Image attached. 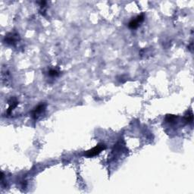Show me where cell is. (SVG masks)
<instances>
[{
    "label": "cell",
    "mask_w": 194,
    "mask_h": 194,
    "mask_svg": "<svg viewBox=\"0 0 194 194\" xmlns=\"http://www.w3.org/2000/svg\"><path fill=\"white\" fill-rule=\"evenodd\" d=\"M48 75L52 77H57L58 75H59V72H58V71H56V70L52 69L48 71Z\"/></svg>",
    "instance_id": "obj_8"
},
{
    "label": "cell",
    "mask_w": 194,
    "mask_h": 194,
    "mask_svg": "<svg viewBox=\"0 0 194 194\" xmlns=\"http://www.w3.org/2000/svg\"><path fill=\"white\" fill-rule=\"evenodd\" d=\"M143 21L144 15L142 14V15H138V16H137L135 18H133V19L130 21L129 24H128V27H129V28H131V29L132 30L136 29V28H137L138 27H139L140 24H141Z\"/></svg>",
    "instance_id": "obj_2"
},
{
    "label": "cell",
    "mask_w": 194,
    "mask_h": 194,
    "mask_svg": "<svg viewBox=\"0 0 194 194\" xmlns=\"http://www.w3.org/2000/svg\"><path fill=\"white\" fill-rule=\"evenodd\" d=\"M8 104H9V107H8V110H7L6 114L8 115H11V112H12V110H14V108L17 107L18 102L15 99H11V100L8 102Z\"/></svg>",
    "instance_id": "obj_5"
},
{
    "label": "cell",
    "mask_w": 194,
    "mask_h": 194,
    "mask_svg": "<svg viewBox=\"0 0 194 194\" xmlns=\"http://www.w3.org/2000/svg\"><path fill=\"white\" fill-rule=\"evenodd\" d=\"M46 105L45 103H41L36 107L34 110L32 111L33 118H35V119H37V117L39 116L40 115H41L42 113H43L46 110Z\"/></svg>",
    "instance_id": "obj_3"
},
{
    "label": "cell",
    "mask_w": 194,
    "mask_h": 194,
    "mask_svg": "<svg viewBox=\"0 0 194 194\" xmlns=\"http://www.w3.org/2000/svg\"><path fill=\"white\" fill-rule=\"evenodd\" d=\"M185 121L187 123H192L193 121V113L190 112V114H188L186 116L184 117Z\"/></svg>",
    "instance_id": "obj_7"
},
{
    "label": "cell",
    "mask_w": 194,
    "mask_h": 194,
    "mask_svg": "<svg viewBox=\"0 0 194 194\" xmlns=\"http://www.w3.org/2000/svg\"><path fill=\"white\" fill-rule=\"evenodd\" d=\"M106 149V146L103 143H99L98 145H96L95 147H93V149H90V150L87 151L84 155H86L87 157H93L96 155H99L102 151L105 150Z\"/></svg>",
    "instance_id": "obj_1"
},
{
    "label": "cell",
    "mask_w": 194,
    "mask_h": 194,
    "mask_svg": "<svg viewBox=\"0 0 194 194\" xmlns=\"http://www.w3.org/2000/svg\"><path fill=\"white\" fill-rule=\"evenodd\" d=\"M18 34L11 33V34H8V35L5 36V41L8 44H11V45H12V44L15 43V42L18 40Z\"/></svg>",
    "instance_id": "obj_4"
},
{
    "label": "cell",
    "mask_w": 194,
    "mask_h": 194,
    "mask_svg": "<svg viewBox=\"0 0 194 194\" xmlns=\"http://www.w3.org/2000/svg\"><path fill=\"white\" fill-rule=\"evenodd\" d=\"M177 118H178V116H175V115H168L166 116V118H165V121L168 122V123H172V122H174L177 119Z\"/></svg>",
    "instance_id": "obj_6"
}]
</instances>
